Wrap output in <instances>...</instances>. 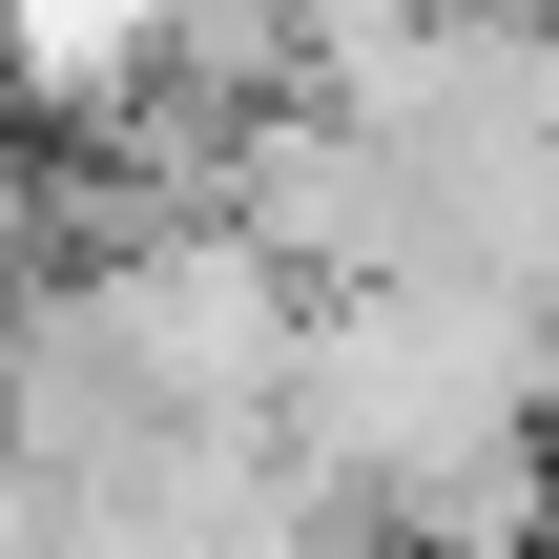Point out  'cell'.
Returning <instances> with one entry per match:
<instances>
[{
    "instance_id": "cell-1",
    "label": "cell",
    "mask_w": 559,
    "mask_h": 559,
    "mask_svg": "<svg viewBox=\"0 0 559 559\" xmlns=\"http://www.w3.org/2000/svg\"><path fill=\"white\" fill-rule=\"evenodd\" d=\"M0 104L62 124V145H187L207 83H187V0H0Z\"/></svg>"
},
{
    "instance_id": "cell-2",
    "label": "cell",
    "mask_w": 559,
    "mask_h": 559,
    "mask_svg": "<svg viewBox=\"0 0 559 559\" xmlns=\"http://www.w3.org/2000/svg\"><path fill=\"white\" fill-rule=\"evenodd\" d=\"M415 21H456V0H270L290 83H311V62H353V41H415Z\"/></svg>"
},
{
    "instance_id": "cell-3",
    "label": "cell",
    "mask_w": 559,
    "mask_h": 559,
    "mask_svg": "<svg viewBox=\"0 0 559 559\" xmlns=\"http://www.w3.org/2000/svg\"><path fill=\"white\" fill-rule=\"evenodd\" d=\"M0 559H62V539H41V519H21V498H0Z\"/></svg>"
}]
</instances>
